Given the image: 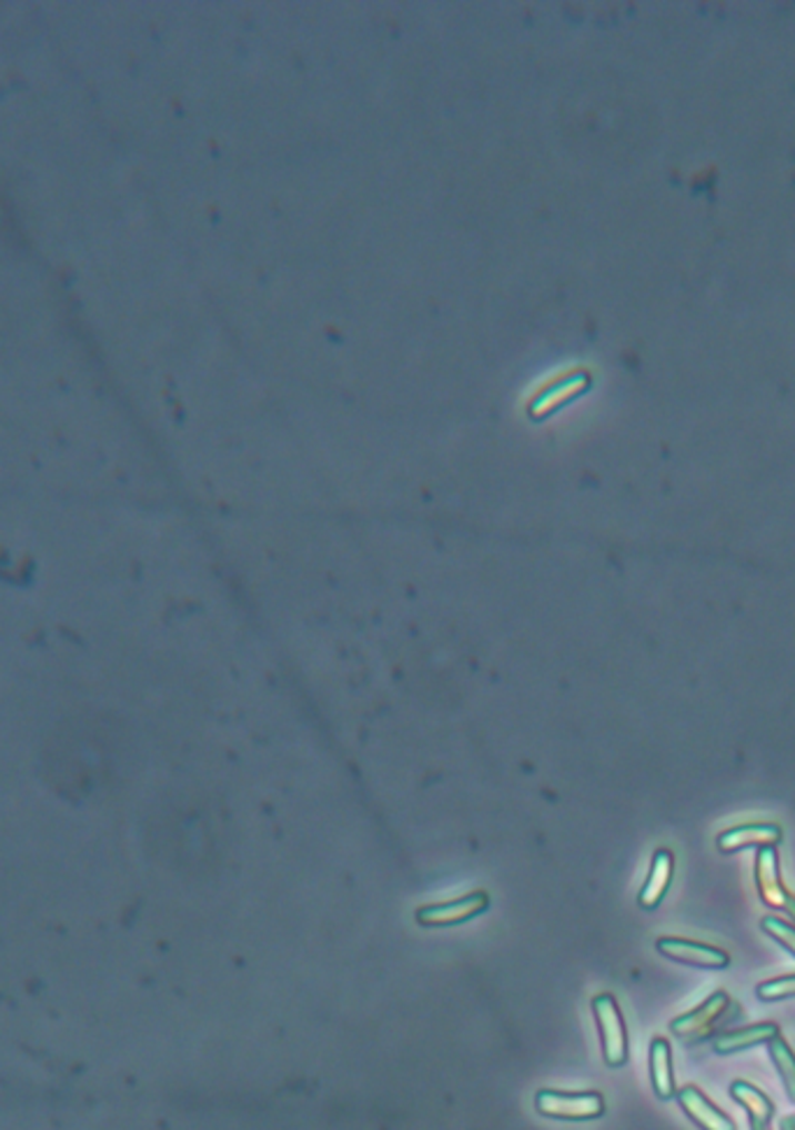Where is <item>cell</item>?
I'll return each mask as SVG.
<instances>
[{"instance_id":"cell-1","label":"cell","mask_w":795,"mask_h":1130,"mask_svg":"<svg viewBox=\"0 0 795 1130\" xmlns=\"http://www.w3.org/2000/svg\"><path fill=\"white\" fill-rule=\"evenodd\" d=\"M535 1110L550 1119L591 1121L605 1114V1100L595 1091L542 1089L535 1096Z\"/></svg>"},{"instance_id":"cell-2","label":"cell","mask_w":795,"mask_h":1130,"mask_svg":"<svg viewBox=\"0 0 795 1130\" xmlns=\"http://www.w3.org/2000/svg\"><path fill=\"white\" fill-rule=\"evenodd\" d=\"M591 1008H593L595 1023H598V1031H601L605 1063L612 1068H621L628 1059V1036H626L624 1017H621V1010H618L614 996H610V993L595 996Z\"/></svg>"},{"instance_id":"cell-3","label":"cell","mask_w":795,"mask_h":1130,"mask_svg":"<svg viewBox=\"0 0 795 1130\" xmlns=\"http://www.w3.org/2000/svg\"><path fill=\"white\" fill-rule=\"evenodd\" d=\"M491 906V898L486 891H472L456 900L435 902V906L419 908L414 919L419 926L424 928H446V926H459L470 919L480 917Z\"/></svg>"},{"instance_id":"cell-4","label":"cell","mask_w":795,"mask_h":1130,"mask_svg":"<svg viewBox=\"0 0 795 1130\" xmlns=\"http://www.w3.org/2000/svg\"><path fill=\"white\" fill-rule=\"evenodd\" d=\"M756 887L767 908H777L795 923V896L782 882L779 857L775 847H763L756 853Z\"/></svg>"},{"instance_id":"cell-5","label":"cell","mask_w":795,"mask_h":1130,"mask_svg":"<svg viewBox=\"0 0 795 1130\" xmlns=\"http://www.w3.org/2000/svg\"><path fill=\"white\" fill-rule=\"evenodd\" d=\"M656 949L667 959L680 961V963H688V966H695V968L724 970V968L731 966V957H728L724 949H716L712 944H703V942H695V940L661 938L656 942Z\"/></svg>"},{"instance_id":"cell-6","label":"cell","mask_w":795,"mask_h":1130,"mask_svg":"<svg viewBox=\"0 0 795 1130\" xmlns=\"http://www.w3.org/2000/svg\"><path fill=\"white\" fill-rule=\"evenodd\" d=\"M728 1004L731 996L726 991H716L701 1004V1008H695L693 1012L670 1023V1031L682 1040H698L701 1036H707L712 1031V1026L726 1014Z\"/></svg>"},{"instance_id":"cell-7","label":"cell","mask_w":795,"mask_h":1130,"mask_svg":"<svg viewBox=\"0 0 795 1130\" xmlns=\"http://www.w3.org/2000/svg\"><path fill=\"white\" fill-rule=\"evenodd\" d=\"M782 842V828L777 823H742L728 828L716 838V847L724 853H733L747 847H777Z\"/></svg>"},{"instance_id":"cell-8","label":"cell","mask_w":795,"mask_h":1130,"mask_svg":"<svg viewBox=\"0 0 795 1130\" xmlns=\"http://www.w3.org/2000/svg\"><path fill=\"white\" fill-rule=\"evenodd\" d=\"M677 1100L686 1117L693 1119L703 1130H735V1121L722 1110H716L710 1098L701 1093V1089L684 1087L677 1091Z\"/></svg>"},{"instance_id":"cell-9","label":"cell","mask_w":795,"mask_h":1130,"mask_svg":"<svg viewBox=\"0 0 795 1130\" xmlns=\"http://www.w3.org/2000/svg\"><path fill=\"white\" fill-rule=\"evenodd\" d=\"M673 872H675L673 851H670V849H658L654 853V859H652V868H650V874H647V882H644V887H642V891L637 896L640 908L654 910V908L661 906V900L665 898V893L670 889V882H673Z\"/></svg>"},{"instance_id":"cell-10","label":"cell","mask_w":795,"mask_h":1130,"mask_svg":"<svg viewBox=\"0 0 795 1130\" xmlns=\"http://www.w3.org/2000/svg\"><path fill=\"white\" fill-rule=\"evenodd\" d=\"M779 1036V1026L773 1023V1021H765V1023H756V1026H747L742 1028V1031H733V1033H724L714 1038L712 1047L716 1053H724V1057H728V1053H737V1051H744L749 1047H756V1044H763V1042H769L773 1038Z\"/></svg>"},{"instance_id":"cell-11","label":"cell","mask_w":795,"mask_h":1130,"mask_svg":"<svg viewBox=\"0 0 795 1130\" xmlns=\"http://www.w3.org/2000/svg\"><path fill=\"white\" fill-rule=\"evenodd\" d=\"M650 1070H652V1084L661 1100H670L677 1096L675 1089V1074H673V1049L665 1038H654L650 1047Z\"/></svg>"},{"instance_id":"cell-12","label":"cell","mask_w":795,"mask_h":1130,"mask_svg":"<svg viewBox=\"0 0 795 1130\" xmlns=\"http://www.w3.org/2000/svg\"><path fill=\"white\" fill-rule=\"evenodd\" d=\"M731 1096L735 1102H739L744 1112L749 1114L752 1126H769L775 1114V1104L761 1089H756L749 1082H733Z\"/></svg>"},{"instance_id":"cell-13","label":"cell","mask_w":795,"mask_h":1130,"mask_svg":"<svg viewBox=\"0 0 795 1130\" xmlns=\"http://www.w3.org/2000/svg\"><path fill=\"white\" fill-rule=\"evenodd\" d=\"M767 1051H769V1057H773V1063L782 1077L788 1096L795 1100V1053H793V1049L788 1047V1042L782 1036H777L767 1042Z\"/></svg>"},{"instance_id":"cell-14","label":"cell","mask_w":795,"mask_h":1130,"mask_svg":"<svg viewBox=\"0 0 795 1130\" xmlns=\"http://www.w3.org/2000/svg\"><path fill=\"white\" fill-rule=\"evenodd\" d=\"M756 996H758L761 1000H765V1002H775V1000L795 998V974L777 977V979H769V982L758 984Z\"/></svg>"},{"instance_id":"cell-15","label":"cell","mask_w":795,"mask_h":1130,"mask_svg":"<svg viewBox=\"0 0 795 1130\" xmlns=\"http://www.w3.org/2000/svg\"><path fill=\"white\" fill-rule=\"evenodd\" d=\"M761 928L769 938H775L788 953H793L795 957V926L793 923H786L779 917H763Z\"/></svg>"},{"instance_id":"cell-16","label":"cell","mask_w":795,"mask_h":1130,"mask_svg":"<svg viewBox=\"0 0 795 1130\" xmlns=\"http://www.w3.org/2000/svg\"><path fill=\"white\" fill-rule=\"evenodd\" d=\"M782 1130H795V1117H784L782 1119Z\"/></svg>"},{"instance_id":"cell-17","label":"cell","mask_w":795,"mask_h":1130,"mask_svg":"<svg viewBox=\"0 0 795 1130\" xmlns=\"http://www.w3.org/2000/svg\"><path fill=\"white\" fill-rule=\"evenodd\" d=\"M752 1130H769V1126H752Z\"/></svg>"}]
</instances>
